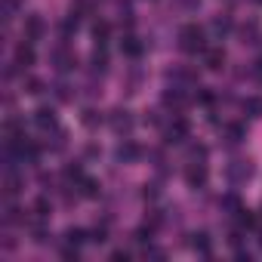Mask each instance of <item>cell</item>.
Returning <instances> with one entry per match:
<instances>
[{
	"instance_id": "9a60e30c",
	"label": "cell",
	"mask_w": 262,
	"mask_h": 262,
	"mask_svg": "<svg viewBox=\"0 0 262 262\" xmlns=\"http://www.w3.org/2000/svg\"><path fill=\"white\" fill-rule=\"evenodd\" d=\"M231 31H234V22H231V16H228V13L213 16V22H210V34H213V40H225Z\"/></svg>"
},
{
	"instance_id": "d4e9b609",
	"label": "cell",
	"mask_w": 262,
	"mask_h": 262,
	"mask_svg": "<svg viewBox=\"0 0 262 262\" xmlns=\"http://www.w3.org/2000/svg\"><path fill=\"white\" fill-rule=\"evenodd\" d=\"M31 213H34V219H37V222H47V219L53 216V204H50V198H47V194H40V198L34 201Z\"/></svg>"
},
{
	"instance_id": "9c48e42d",
	"label": "cell",
	"mask_w": 262,
	"mask_h": 262,
	"mask_svg": "<svg viewBox=\"0 0 262 262\" xmlns=\"http://www.w3.org/2000/svg\"><path fill=\"white\" fill-rule=\"evenodd\" d=\"M34 62H37V53H34V43L22 37V40L16 43V50H13V65H16L19 71H28V68L34 65Z\"/></svg>"
},
{
	"instance_id": "8992f818",
	"label": "cell",
	"mask_w": 262,
	"mask_h": 262,
	"mask_svg": "<svg viewBox=\"0 0 262 262\" xmlns=\"http://www.w3.org/2000/svg\"><path fill=\"white\" fill-rule=\"evenodd\" d=\"M142 155H145V151H142V145H139V142H133L129 136H126V139H120V142H117V148H114V161H117V164H126V167H129V164H139V158H142Z\"/></svg>"
},
{
	"instance_id": "52a82bcc",
	"label": "cell",
	"mask_w": 262,
	"mask_h": 262,
	"mask_svg": "<svg viewBox=\"0 0 262 262\" xmlns=\"http://www.w3.org/2000/svg\"><path fill=\"white\" fill-rule=\"evenodd\" d=\"M22 37L31 40V43H40V40L47 37V22H43L40 13H28V16H25V22H22Z\"/></svg>"
},
{
	"instance_id": "7bdbcfd3",
	"label": "cell",
	"mask_w": 262,
	"mask_h": 262,
	"mask_svg": "<svg viewBox=\"0 0 262 262\" xmlns=\"http://www.w3.org/2000/svg\"><path fill=\"white\" fill-rule=\"evenodd\" d=\"M259 244H262V231H259Z\"/></svg>"
},
{
	"instance_id": "7a4b0ae2",
	"label": "cell",
	"mask_w": 262,
	"mask_h": 262,
	"mask_svg": "<svg viewBox=\"0 0 262 262\" xmlns=\"http://www.w3.org/2000/svg\"><path fill=\"white\" fill-rule=\"evenodd\" d=\"M161 139H164V145H185V142L191 139V126H188V120H185V117L167 120V123L161 126Z\"/></svg>"
},
{
	"instance_id": "6da1fadb",
	"label": "cell",
	"mask_w": 262,
	"mask_h": 262,
	"mask_svg": "<svg viewBox=\"0 0 262 262\" xmlns=\"http://www.w3.org/2000/svg\"><path fill=\"white\" fill-rule=\"evenodd\" d=\"M176 47L185 53V56H201L207 50V31L198 25V22H185L176 34Z\"/></svg>"
},
{
	"instance_id": "83f0119b",
	"label": "cell",
	"mask_w": 262,
	"mask_h": 262,
	"mask_svg": "<svg viewBox=\"0 0 262 262\" xmlns=\"http://www.w3.org/2000/svg\"><path fill=\"white\" fill-rule=\"evenodd\" d=\"M62 179H65V182H74V185H77V182L83 179V161H71V164H68V167L62 170Z\"/></svg>"
},
{
	"instance_id": "5bb4252c",
	"label": "cell",
	"mask_w": 262,
	"mask_h": 262,
	"mask_svg": "<svg viewBox=\"0 0 262 262\" xmlns=\"http://www.w3.org/2000/svg\"><path fill=\"white\" fill-rule=\"evenodd\" d=\"M120 53H123L126 59H139V56L145 53V40H142L139 34H133V31H126V34L120 37Z\"/></svg>"
},
{
	"instance_id": "f546056e",
	"label": "cell",
	"mask_w": 262,
	"mask_h": 262,
	"mask_svg": "<svg viewBox=\"0 0 262 262\" xmlns=\"http://www.w3.org/2000/svg\"><path fill=\"white\" fill-rule=\"evenodd\" d=\"M22 222H25L22 210H19L16 204H7V210H4V225H22Z\"/></svg>"
},
{
	"instance_id": "30bf717a",
	"label": "cell",
	"mask_w": 262,
	"mask_h": 262,
	"mask_svg": "<svg viewBox=\"0 0 262 262\" xmlns=\"http://www.w3.org/2000/svg\"><path fill=\"white\" fill-rule=\"evenodd\" d=\"M225 179H228L231 185H244V182H250V179H253V164L244 161V158L231 161V164L225 167Z\"/></svg>"
},
{
	"instance_id": "44dd1931",
	"label": "cell",
	"mask_w": 262,
	"mask_h": 262,
	"mask_svg": "<svg viewBox=\"0 0 262 262\" xmlns=\"http://www.w3.org/2000/svg\"><path fill=\"white\" fill-rule=\"evenodd\" d=\"M90 71L93 74H105L108 71V50L105 47H96L93 56H90Z\"/></svg>"
},
{
	"instance_id": "277c9868",
	"label": "cell",
	"mask_w": 262,
	"mask_h": 262,
	"mask_svg": "<svg viewBox=\"0 0 262 262\" xmlns=\"http://www.w3.org/2000/svg\"><path fill=\"white\" fill-rule=\"evenodd\" d=\"M108 126H111V133L114 136H120V139H126L129 133H133V126H136V120H133V114H129L126 108H111V114H108Z\"/></svg>"
},
{
	"instance_id": "f1b7e54d",
	"label": "cell",
	"mask_w": 262,
	"mask_h": 262,
	"mask_svg": "<svg viewBox=\"0 0 262 262\" xmlns=\"http://www.w3.org/2000/svg\"><path fill=\"white\" fill-rule=\"evenodd\" d=\"M241 108H244L247 117H262V96H247L241 102Z\"/></svg>"
},
{
	"instance_id": "d590c367",
	"label": "cell",
	"mask_w": 262,
	"mask_h": 262,
	"mask_svg": "<svg viewBox=\"0 0 262 262\" xmlns=\"http://www.w3.org/2000/svg\"><path fill=\"white\" fill-rule=\"evenodd\" d=\"M173 7L179 13H198L201 10V0H173Z\"/></svg>"
},
{
	"instance_id": "8d00e7d4",
	"label": "cell",
	"mask_w": 262,
	"mask_h": 262,
	"mask_svg": "<svg viewBox=\"0 0 262 262\" xmlns=\"http://www.w3.org/2000/svg\"><path fill=\"white\" fill-rule=\"evenodd\" d=\"M105 241H108V228L105 225H96L90 231V244H105Z\"/></svg>"
},
{
	"instance_id": "74e56055",
	"label": "cell",
	"mask_w": 262,
	"mask_h": 262,
	"mask_svg": "<svg viewBox=\"0 0 262 262\" xmlns=\"http://www.w3.org/2000/svg\"><path fill=\"white\" fill-rule=\"evenodd\" d=\"M62 259H68V262H77V259H80V247H74V244H65V247H62Z\"/></svg>"
},
{
	"instance_id": "e575fe53",
	"label": "cell",
	"mask_w": 262,
	"mask_h": 262,
	"mask_svg": "<svg viewBox=\"0 0 262 262\" xmlns=\"http://www.w3.org/2000/svg\"><path fill=\"white\" fill-rule=\"evenodd\" d=\"M53 93H56V99H59V102H74V93H71V86H68L65 80H59V83L53 86Z\"/></svg>"
},
{
	"instance_id": "ac0fdd59",
	"label": "cell",
	"mask_w": 262,
	"mask_h": 262,
	"mask_svg": "<svg viewBox=\"0 0 262 262\" xmlns=\"http://www.w3.org/2000/svg\"><path fill=\"white\" fill-rule=\"evenodd\" d=\"M129 237H133V244H139V247H151L155 244V225L151 222H142V225L133 228V234H129Z\"/></svg>"
},
{
	"instance_id": "ffe728a7",
	"label": "cell",
	"mask_w": 262,
	"mask_h": 262,
	"mask_svg": "<svg viewBox=\"0 0 262 262\" xmlns=\"http://www.w3.org/2000/svg\"><path fill=\"white\" fill-rule=\"evenodd\" d=\"M234 228H241V231H256V228H259V216L244 207V210L234 216Z\"/></svg>"
},
{
	"instance_id": "f35d334b",
	"label": "cell",
	"mask_w": 262,
	"mask_h": 262,
	"mask_svg": "<svg viewBox=\"0 0 262 262\" xmlns=\"http://www.w3.org/2000/svg\"><path fill=\"white\" fill-rule=\"evenodd\" d=\"M188 158L191 161H207V148L204 145H188Z\"/></svg>"
},
{
	"instance_id": "836d02e7",
	"label": "cell",
	"mask_w": 262,
	"mask_h": 262,
	"mask_svg": "<svg viewBox=\"0 0 262 262\" xmlns=\"http://www.w3.org/2000/svg\"><path fill=\"white\" fill-rule=\"evenodd\" d=\"M25 93H28V96H43V93H47V83H43L40 77H28V80H25Z\"/></svg>"
},
{
	"instance_id": "7c38bea8",
	"label": "cell",
	"mask_w": 262,
	"mask_h": 262,
	"mask_svg": "<svg viewBox=\"0 0 262 262\" xmlns=\"http://www.w3.org/2000/svg\"><path fill=\"white\" fill-rule=\"evenodd\" d=\"M167 80H170L173 86L191 90V86L198 83V71H194V68H185V65H173V68H167Z\"/></svg>"
},
{
	"instance_id": "e0dca14e",
	"label": "cell",
	"mask_w": 262,
	"mask_h": 262,
	"mask_svg": "<svg viewBox=\"0 0 262 262\" xmlns=\"http://www.w3.org/2000/svg\"><path fill=\"white\" fill-rule=\"evenodd\" d=\"M74 188H77V194L86 198V201H96V198L102 194V185H99V179H93V176H83Z\"/></svg>"
},
{
	"instance_id": "d6a6232c",
	"label": "cell",
	"mask_w": 262,
	"mask_h": 262,
	"mask_svg": "<svg viewBox=\"0 0 262 262\" xmlns=\"http://www.w3.org/2000/svg\"><path fill=\"white\" fill-rule=\"evenodd\" d=\"M241 37H244V43H262V31H259L256 22H250V25L241 31Z\"/></svg>"
},
{
	"instance_id": "b9f144b4",
	"label": "cell",
	"mask_w": 262,
	"mask_h": 262,
	"mask_svg": "<svg viewBox=\"0 0 262 262\" xmlns=\"http://www.w3.org/2000/svg\"><path fill=\"white\" fill-rule=\"evenodd\" d=\"M250 4H256V7H262V0H250Z\"/></svg>"
},
{
	"instance_id": "4fadbf2b",
	"label": "cell",
	"mask_w": 262,
	"mask_h": 262,
	"mask_svg": "<svg viewBox=\"0 0 262 262\" xmlns=\"http://www.w3.org/2000/svg\"><path fill=\"white\" fill-rule=\"evenodd\" d=\"M34 123L43 129V133H56V129H59V114H56V108H53V105H40V108L34 111Z\"/></svg>"
},
{
	"instance_id": "1f68e13d",
	"label": "cell",
	"mask_w": 262,
	"mask_h": 262,
	"mask_svg": "<svg viewBox=\"0 0 262 262\" xmlns=\"http://www.w3.org/2000/svg\"><path fill=\"white\" fill-rule=\"evenodd\" d=\"M194 102H198V105H204V108H210V105L216 102V93H213L210 86H198V93H194Z\"/></svg>"
},
{
	"instance_id": "cb8c5ba5",
	"label": "cell",
	"mask_w": 262,
	"mask_h": 262,
	"mask_svg": "<svg viewBox=\"0 0 262 262\" xmlns=\"http://www.w3.org/2000/svg\"><path fill=\"white\" fill-rule=\"evenodd\" d=\"M219 204H222V210H225L231 219H234V216L244 210V201L237 198V191H228V194H222V201H219Z\"/></svg>"
},
{
	"instance_id": "2e32d148",
	"label": "cell",
	"mask_w": 262,
	"mask_h": 262,
	"mask_svg": "<svg viewBox=\"0 0 262 262\" xmlns=\"http://www.w3.org/2000/svg\"><path fill=\"white\" fill-rule=\"evenodd\" d=\"M201 59H204V68L207 71H222L225 68V50L222 47H207L201 53Z\"/></svg>"
},
{
	"instance_id": "ba28073f",
	"label": "cell",
	"mask_w": 262,
	"mask_h": 262,
	"mask_svg": "<svg viewBox=\"0 0 262 262\" xmlns=\"http://www.w3.org/2000/svg\"><path fill=\"white\" fill-rule=\"evenodd\" d=\"M0 188H4V198H16L25 188V179L19 173V167H4V176H0Z\"/></svg>"
},
{
	"instance_id": "603a6c76",
	"label": "cell",
	"mask_w": 262,
	"mask_h": 262,
	"mask_svg": "<svg viewBox=\"0 0 262 262\" xmlns=\"http://www.w3.org/2000/svg\"><path fill=\"white\" fill-rule=\"evenodd\" d=\"M90 31H93V40H96V47H105V43H108V37H111V25H108L105 19H96Z\"/></svg>"
},
{
	"instance_id": "d6986e66",
	"label": "cell",
	"mask_w": 262,
	"mask_h": 262,
	"mask_svg": "<svg viewBox=\"0 0 262 262\" xmlns=\"http://www.w3.org/2000/svg\"><path fill=\"white\" fill-rule=\"evenodd\" d=\"M188 247H191L194 253H201V256H210L213 241H210V234H207V231H191V234H188Z\"/></svg>"
},
{
	"instance_id": "7402d4cb",
	"label": "cell",
	"mask_w": 262,
	"mask_h": 262,
	"mask_svg": "<svg viewBox=\"0 0 262 262\" xmlns=\"http://www.w3.org/2000/svg\"><path fill=\"white\" fill-rule=\"evenodd\" d=\"M105 120H108V117H102L99 108H83V111H80V123H83L86 129H99Z\"/></svg>"
},
{
	"instance_id": "3957f363",
	"label": "cell",
	"mask_w": 262,
	"mask_h": 262,
	"mask_svg": "<svg viewBox=\"0 0 262 262\" xmlns=\"http://www.w3.org/2000/svg\"><path fill=\"white\" fill-rule=\"evenodd\" d=\"M50 65H53L59 74H71V71H77L80 59H77V53H74L68 43H59V47L50 53Z\"/></svg>"
},
{
	"instance_id": "484cf974",
	"label": "cell",
	"mask_w": 262,
	"mask_h": 262,
	"mask_svg": "<svg viewBox=\"0 0 262 262\" xmlns=\"http://www.w3.org/2000/svg\"><path fill=\"white\" fill-rule=\"evenodd\" d=\"M62 241H65V244H74V247H83V244L90 241V231H86V228H77V225H71V228H65Z\"/></svg>"
},
{
	"instance_id": "8fae6325",
	"label": "cell",
	"mask_w": 262,
	"mask_h": 262,
	"mask_svg": "<svg viewBox=\"0 0 262 262\" xmlns=\"http://www.w3.org/2000/svg\"><path fill=\"white\" fill-rule=\"evenodd\" d=\"M207 179H210V170H207V161H191L188 167H185V185L188 188H204L207 185Z\"/></svg>"
},
{
	"instance_id": "60d3db41",
	"label": "cell",
	"mask_w": 262,
	"mask_h": 262,
	"mask_svg": "<svg viewBox=\"0 0 262 262\" xmlns=\"http://www.w3.org/2000/svg\"><path fill=\"white\" fill-rule=\"evenodd\" d=\"M111 259L114 262H129V253L126 250H111Z\"/></svg>"
},
{
	"instance_id": "4dcf8cb0",
	"label": "cell",
	"mask_w": 262,
	"mask_h": 262,
	"mask_svg": "<svg viewBox=\"0 0 262 262\" xmlns=\"http://www.w3.org/2000/svg\"><path fill=\"white\" fill-rule=\"evenodd\" d=\"M16 16H22V0H4V22L10 25Z\"/></svg>"
},
{
	"instance_id": "4316f807",
	"label": "cell",
	"mask_w": 262,
	"mask_h": 262,
	"mask_svg": "<svg viewBox=\"0 0 262 262\" xmlns=\"http://www.w3.org/2000/svg\"><path fill=\"white\" fill-rule=\"evenodd\" d=\"M225 139H228L231 145L247 142V126H244V123H228V126H225Z\"/></svg>"
},
{
	"instance_id": "5b68a950",
	"label": "cell",
	"mask_w": 262,
	"mask_h": 262,
	"mask_svg": "<svg viewBox=\"0 0 262 262\" xmlns=\"http://www.w3.org/2000/svg\"><path fill=\"white\" fill-rule=\"evenodd\" d=\"M194 99L188 96V90L185 86H167L164 93H161V105L167 108V111H173V114H179L182 108H188Z\"/></svg>"
},
{
	"instance_id": "ab89813d",
	"label": "cell",
	"mask_w": 262,
	"mask_h": 262,
	"mask_svg": "<svg viewBox=\"0 0 262 262\" xmlns=\"http://www.w3.org/2000/svg\"><path fill=\"white\" fill-rule=\"evenodd\" d=\"M253 77L262 83V53H259V56H256V62H253Z\"/></svg>"
}]
</instances>
